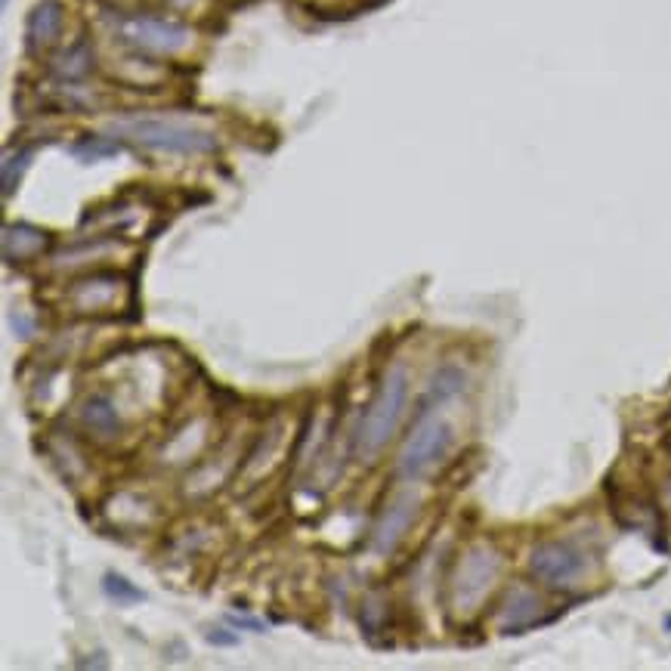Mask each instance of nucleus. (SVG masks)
<instances>
[{"label":"nucleus","mask_w":671,"mask_h":671,"mask_svg":"<svg viewBox=\"0 0 671 671\" xmlns=\"http://www.w3.org/2000/svg\"><path fill=\"white\" fill-rule=\"evenodd\" d=\"M65 32L63 0H38L25 22V47L29 53H47L60 44Z\"/></svg>","instance_id":"nucleus-11"},{"label":"nucleus","mask_w":671,"mask_h":671,"mask_svg":"<svg viewBox=\"0 0 671 671\" xmlns=\"http://www.w3.org/2000/svg\"><path fill=\"white\" fill-rule=\"evenodd\" d=\"M103 592L109 600H115L118 607H130V604H142L146 600V592L137 588L130 578H125L121 573H106L103 576Z\"/></svg>","instance_id":"nucleus-16"},{"label":"nucleus","mask_w":671,"mask_h":671,"mask_svg":"<svg viewBox=\"0 0 671 671\" xmlns=\"http://www.w3.org/2000/svg\"><path fill=\"white\" fill-rule=\"evenodd\" d=\"M465 384H468V377H465V372L458 365H443L437 375H434V381H430V391L422 400V408L446 406L449 400H455L458 393L465 391Z\"/></svg>","instance_id":"nucleus-14"},{"label":"nucleus","mask_w":671,"mask_h":671,"mask_svg":"<svg viewBox=\"0 0 671 671\" xmlns=\"http://www.w3.org/2000/svg\"><path fill=\"white\" fill-rule=\"evenodd\" d=\"M226 622L233 625V628H238V631H254V635L266 631V622L254 619V616H238V613H230V616H226Z\"/></svg>","instance_id":"nucleus-20"},{"label":"nucleus","mask_w":671,"mask_h":671,"mask_svg":"<svg viewBox=\"0 0 671 671\" xmlns=\"http://www.w3.org/2000/svg\"><path fill=\"white\" fill-rule=\"evenodd\" d=\"M53 248V233L32 223H7L3 226V260L7 264H32Z\"/></svg>","instance_id":"nucleus-12"},{"label":"nucleus","mask_w":671,"mask_h":671,"mask_svg":"<svg viewBox=\"0 0 671 671\" xmlns=\"http://www.w3.org/2000/svg\"><path fill=\"white\" fill-rule=\"evenodd\" d=\"M32 146H22V149H17V156L7 152V158H3V195H7V199L13 195V189H17V183L22 180L25 168L32 164Z\"/></svg>","instance_id":"nucleus-17"},{"label":"nucleus","mask_w":671,"mask_h":671,"mask_svg":"<svg viewBox=\"0 0 671 671\" xmlns=\"http://www.w3.org/2000/svg\"><path fill=\"white\" fill-rule=\"evenodd\" d=\"M542 613H545L542 594L530 588V585H523V582H514L501 597L499 609H496V622H499V631H504V635H523L535 625L547 622Z\"/></svg>","instance_id":"nucleus-9"},{"label":"nucleus","mask_w":671,"mask_h":671,"mask_svg":"<svg viewBox=\"0 0 671 671\" xmlns=\"http://www.w3.org/2000/svg\"><path fill=\"white\" fill-rule=\"evenodd\" d=\"M665 631H671V616H669V619H665Z\"/></svg>","instance_id":"nucleus-23"},{"label":"nucleus","mask_w":671,"mask_h":671,"mask_svg":"<svg viewBox=\"0 0 671 671\" xmlns=\"http://www.w3.org/2000/svg\"><path fill=\"white\" fill-rule=\"evenodd\" d=\"M115 29L127 47L146 53V56H173L192 44V29L187 22L156 17V13H127V17L118 19Z\"/></svg>","instance_id":"nucleus-5"},{"label":"nucleus","mask_w":671,"mask_h":671,"mask_svg":"<svg viewBox=\"0 0 671 671\" xmlns=\"http://www.w3.org/2000/svg\"><path fill=\"white\" fill-rule=\"evenodd\" d=\"M10 326H13V331H17L19 341H32L34 334H38V322H34L32 316H25L22 310L10 312Z\"/></svg>","instance_id":"nucleus-19"},{"label":"nucleus","mask_w":671,"mask_h":671,"mask_svg":"<svg viewBox=\"0 0 671 671\" xmlns=\"http://www.w3.org/2000/svg\"><path fill=\"white\" fill-rule=\"evenodd\" d=\"M207 643H214V647H238V635L230 631V628H211L207 631Z\"/></svg>","instance_id":"nucleus-21"},{"label":"nucleus","mask_w":671,"mask_h":671,"mask_svg":"<svg viewBox=\"0 0 671 671\" xmlns=\"http://www.w3.org/2000/svg\"><path fill=\"white\" fill-rule=\"evenodd\" d=\"M408 391H412V377L403 362L391 365L381 384H377L372 403L362 412L360 424L353 430V458L362 465H375L381 452L393 443V437L400 434L403 418L408 408Z\"/></svg>","instance_id":"nucleus-1"},{"label":"nucleus","mask_w":671,"mask_h":671,"mask_svg":"<svg viewBox=\"0 0 671 671\" xmlns=\"http://www.w3.org/2000/svg\"><path fill=\"white\" fill-rule=\"evenodd\" d=\"M111 137L164 152V156H211L217 152V137L199 125H189L180 118H164V115H125L109 125Z\"/></svg>","instance_id":"nucleus-2"},{"label":"nucleus","mask_w":671,"mask_h":671,"mask_svg":"<svg viewBox=\"0 0 671 671\" xmlns=\"http://www.w3.org/2000/svg\"><path fill=\"white\" fill-rule=\"evenodd\" d=\"M452 443V424L446 422L443 415H437V408H418L406 443L396 455V477L406 480V483L424 480L427 473H434L446 461Z\"/></svg>","instance_id":"nucleus-4"},{"label":"nucleus","mask_w":671,"mask_h":671,"mask_svg":"<svg viewBox=\"0 0 671 671\" xmlns=\"http://www.w3.org/2000/svg\"><path fill=\"white\" fill-rule=\"evenodd\" d=\"M659 504H662V511H665V514H671V473H669V480L662 483V496H659Z\"/></svg>","instance_id":"nucleus-22"},{"label":"nucleus","mask_w":671,"mask_h":671,"mask_svg":"<svg viewBox=\"0 0 671 671\" xmlns=\"http://www.w3.org/2000/svg\"><path fill=\"white\" fill-rule=\"evenodd\" d=\"M94 63V44H90L87 38H78L72 47H65L63 53L53 56L50 75L60 81V84H81V81L90 78Z\"/></svg>","instance_id":"nucleus-13"},{"label":"nucleus","mask_w":671,"mask_h":671,"mask_svg":"<svg viewBox=\"0 0 671 671\" xmlns=\"http://www.w3.org/2000/svg\"><path fill=\"white\" fill-rule=\"evenodd\" d=\"M588 569H592L588 554L563 539H547L530 551L532 578L545 585L547 592H576L582 578L588 576Z\"/></svg>","instance_id":"nucleus-6"},{"label":"nucleus","mask_w":671,"mask_h":671,"mask_svg":"<svg viewBox=\"0 0 671 671\" xmlns=\"http://www.w3.org/2000/svg\"><path fill=\"white\" fill-rule=\"evenodd\" d=\"M360 625L365 638H375L377 631H384L387 625V604H381L377 597H369L360 609Z\"/></svg>","instance_id":"nucleus-18"},{"label":"nucleus","mask_w":671,"mask_h":671,"mask_svg":"<svg viewBox=\"0 0 671 671\" xmlns=\"http://www.w3.org/2000/svg\"><path fill=\"white\" fill-rule=\"evenodd\" d=\"M130 285H125V279L118 273H87L84 279L72 281L68 288V307L81 316H96V312H109L115 310L121 300H125V291Z\"/></svg>","instance_id":"nucleus-7"},{"label":"nucleus","mask_w":671,"mask_h":671,"mask_svg":"<svg viewBox=\"0 0 671 671\" xmlns=\"http://www.w3.org/2000/svg\"><path fill=\"white\" fill-rule=\"evenodd\" d=\"M418 508H422V501H418L415 492H400L384 508V514L377 516L375 532H372V551H375L377 557H391L393 551L403 545L408 530L415 526Z\"/></svg>","instance_id":"nucleus-8"},{"label":"nucleus","mask_w":671,"mask_h":671,"mask_svg":"<svg viewBox=\"0 0 671 671\" xmlns=\"http://www.w3.org/2000/svg\"><path fill=\"white\" fill-rule=\"evenodd\" d=\"M501 566H504V557L496 545L473 542L465 547L449 573V613L458 619L477 616L489 592L499 582Z\"/></svg>","instance_id":"nucleus-3"},{"label":"nucleus","mask_w":671,"mask_h":671,"mask_svg":"<svg viewBox=\"0 0 671 671\" xmlns=\"http://www.w3.org/2000/svg\"><path fill=\"white\" fill-rule=\"evenodd\" d=\"M121 152V140L118 137H81L78 142H72V156L81 161H103Z\"/></svg>","instance_id":"nucleus-15"},{"label":"nucleus","mask_w":671,"mask_h":671,"mask_svg":"<svg viewBox=\"0 0 671 671\" xmlns=\"http://www.w3.org/2000/svg\"><path fill=\"white\" fill-rule=\"evenodd\" d=\"M78 422L84 427V434L96 443H115L125 434V418L121 408L111 400L109 393L96 391L90 396H84V403L78 408Z\"/></svg>","instance_id":"nucleus-10"}]
</instances>
